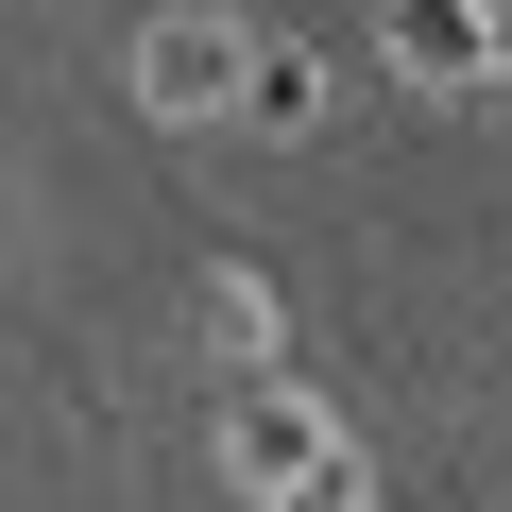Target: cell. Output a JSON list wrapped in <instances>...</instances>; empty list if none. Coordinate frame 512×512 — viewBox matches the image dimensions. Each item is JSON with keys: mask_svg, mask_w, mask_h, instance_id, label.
I'll list each match as a JSON object with an SVG mask.
<instances>
[{"mask_svg": "<svg viewBox=\"0 0 512 512\" xmlns=\"http://www.w3.org/2000/svg\"><path fill=\"white\" fill-rule=\"evenodd\" d=\"M239 18H205V0H171V18H137V103L154 120H205V103H239Z\"/></svg>", "mask_w": 512, "mask_h": 512, "instance_id": "7a4b0ae2", "label": "cell"}, {"mask_svg": "<svg viewBox=\"0 0 512 512\" xmlns=\"http://www.w3.org/2000/svg\"><path fill=\"white\" fill-rule=\"evenodd\" d=\"M205 342L239 376H274V291H256V274H205Z\"/></svg>", "mask_w": 512, "mask_h": 512, "instance_id": "5b68a950", "label": "cell"}, {"mask_svg": "<svg viewBox=\"0 0 512 512\" xmlns=\"http://www.w3.org/2000/svg\"><path fill=\"white\" fill-rule=\"evenodd\" d=\"M478 69H495V86H512V0H495V35H478Z\"/></svg>", "mask_w": 512, "mask_h": 512, "instance_id": "8992f818", "label": "cell"}, {"mask_svg": "<svg viewBox=\"0 0 512 512\" xmlns=\"http://www.w3.org/2000/svg\"><path fill=\"white\" fill-rule=\"evenodd\" d=\"M222 478H239V512H325V495H359L325 393H274V376H239V410H222Z\"/></svg>", "mask_w": 512, "mask_h": 512, "instance_id": "6da1fadb", "label": "cell"}, {"mask_svg": "<svg viewBox=\"0 0 512 512\" xmlns=\"http://www.w3.org/2000/svg\"><path fill=\"white\" fill-rule=\"evenodd\" d=\"M239 120H256V137H308V120H325V69L256 35V52H239Z\"/></svg>", "mask_w": 512, "mask_h": 512, "instance_id": "277c9868", "label": "cell"}, {"mask_svg": "<svg viewBox=\"0 0 512 512\" xmlns=\"http://www.w3.org/2000/svg\"><path fill=\"white\" fill-rule=\"evenodd\" d=\"M478 35H495V0H376V52H393V86H495L478 69Z\"/></svg>", "mask_w": 512, "mask_h": 512, "instance_id": "3957f363", "label": "cell"}]
</instances>
